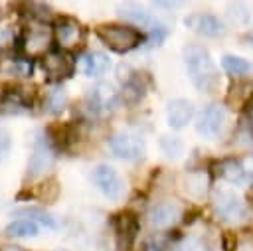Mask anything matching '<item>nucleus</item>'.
<instances>
[{
  "label": "nucleus",
  "instance_id": "21",
  "mask_svg": "<svg viewBox=\"0 0 253 251\" xmlns=\"http://www.w3.org/2000/svg\"><path fill=\"white\" fill-rule=\"evenodd\" d=\"M4 233L8 237H34L38 235V223L34 219H14L6 225Z\"/></svg>",
  "mask_w": 253,
  "mask_h": 251
},
{
  "label": "nucleus",
  "instance_id": "30",
  "mask_svg": "<svg viewBox=\"0 0 253 251\" xmlns=\"http://www.w3.org/2000/svg\"><path fill=\"white\" fill-rule=\"evenodd\" d=\"M8 148H10V136H8V132L4 128H0V160L4 158Z\"/></svg>",
  "mask_w": 253,
  "mask_h": 251
},
{
  "label": "nucleus",
  "instance_id": "26",
  "mask_svg": "<svg viewBox=\"0 0 253 251\" xmlns=\"http://www.w3.org/2000/svg\"><path fill=\"white\" fill-rule=\"evenodd\" d=\"M160 148H162V152H164L168 158H176V156L182 154L184 144H182V140L176 138V136H162V138H160Z\"/></svg>",
  "mask_w": 253,
  "mask_h": 251
},
{
  "label": "nucleus",
  "instance_id": "2",
  "mask_svg": "<svg viewBox=\"0 0 253 251\" xmlns=\"http://www.w3.org/2000/svg\"><path fill=\"white\" fill-rule=\"evenodd\" d=\"M99 40L117 53H126L134 47H138L144 40V34L132 26L125 24H101L95 28Z\"/></svg>",
  "mask_w": 253,
  "mask_h": 251
},
{
  "label": "nucleus",
  "instance_id": "8",
  "mask_svg": "<svg viewBox=\"0 0 253 251\" xmlns=\"http://www.w3.org/2000/svg\"><path fill=\"white\" fill-rule=\"evenodd\" d=\"M85 105L93 115H105L119 105V93L111 83H97L93 89H89Z\"/></svg>",
  "mask_w": 253,
  "mask_h": 251
},
{
  "label": "nucleus",
  "instance_id": "28",
  "mask_svg": "<svg viewBox=\"0 0 253 251\" xmlns=\"http://www.w3.org/2000/svg\"><path fill=\"white\" fill-rule=\"evenodd\" d=\"M227 14H229L237 24H245V22L249 20V12H247V8H245L243 4H231Z\"/></svg>",
  "mask_w": 253,
  "mask_h": 251
},
{
  "label": "nucleus",
  "instance_id": "15",
  "mask_svg": "<svg viewBox=\"0 0 253 251\" xmlns=\"http://www.w3.org/2000/svg\"><path fill=\"white\" fill-rule=\"evenodd\" d=\"M184 24L200 34V36H206V38H215L219 34H223V24L221 20L215 16V14H210V12H196V14H190L184 18Z\"/></svg>",
  "mask_w": 253,
  "mask_h": 251
},
{
  "label": "nucleus",
  "instance_id": "7",
  "mask_svg": "<svg viewBox=\"0 0 253 251\" xmlns=\"http://www.w3.org/2000/svg\"><path fill=\"white\" fill-rule=\"evenodd\" d=\"M119 14L126 20V22H130V24H134V26H142V28H148L150 30V43L154 45H158L164 38H166V28L162 26V24H158L146 10H142L140 6H136V4H123V6H119Z\"/></svg>",
  "mask_w": 253,
  "mask_h": 251
},
{
  "label": "nucleus",
  "instance_id": "14",
  "mask_svg": "<svg viewBox=\"0 0 253 251\" xmlns=\"http://www.w3.org/2000/svg\"><path fill=\"white\" fill-rule=\"evenodd\" d=\"M223 121H225V111L221 105H215V103H210L206 105L200 115H198V123H196V128L202 136L206 138H213L219 134L221 126H223Z\"/></svg>",
  "mask_w": 253,
  "mask_h": 251
},
{
  "label": "nucleus",
  "instance_id": "12",
  "mask_svg": "<svg viewBox=\"0 0 253 251\" xmlns=\"http://www.w3.org/2000/svg\"><path fill=\"white\" fill-rule=\"evenodd\" d=\"M109 148L113 150L115 156L123 160H138L144 156V144L138 136L126 134V132H117L109 136Z\"/></svg>",
  "mask_w": 253,
  "mask_h": 251
},
{
  "label": "nucleus",
  "instance_id": "36",
  "mask_svg": "<svg viewBox=\"0 0 253 251\" xmlns=\"http://www.w3.org/2000/svg\"><path fill=\"white\" fill-rule=\"evenodd\" d=\"M55 251H65V249H55Z\"/></svg>",
  "mask_w": 253,
  "mask_h": 251
},
{
  "label": "nucleus",
  "instance_id": "20",
  "mask_svg": "<svg viewBox=\"0 0 253 251\" xmlns=\"http://www.w3.org/2000/svg\"><path fill=\"white\" fill-rule=\"evenodd\" d=\"M0 73L10 75V77H22L32 73V63L28 59L10 55V57H0Z\"/></svg>",
  "mask_w": 253,
  "mask_h": 251
},
{
  "label": "nucleus",
  "instance_id": "33",
  "mask_svg": "<svg viewBox=\"0 0 253 251\" xmlns=\"http://www.w3.org/2000/svg\"><path fill=\"white\" fill-rule=\"evenodd\" d=\"M247 42L253 45V30H249V32H247Z\"/></svg>",
  "mask_w": 253,
  "mask_h": 251
},
{
  "label": "nucleus",
  "instance_id": "34",
  "mask_svg": "<svg viewBox=\"0 0 253 251\" xmlns=\"http://www.w3.org/2000/svg\"><path fill=\"white\" fill-rule=\"evenodd\" d=\"M2 103H4V87L0 85V105H2Z\"/></svg>",
  "mask_w": 253,
  "mask_h": 251
},
{
  "label": "nucleus",
  "instance_id": "32",
  "mask_svg": "<svg viewBox=\"0 0 253 251\" xmlns=\"http://www.w3.org/2000/svg\"><path fill=\"white\" fill-rule=\"evenodd\" d=\"M0 251H24V249L18 245H4V247H0Z\"/></svg>",
  "mask_w": 253,
  "mask_h": 251
},
{
  "label": "nucleus",
  "instance_id": "6",
  "mask_svg": "<svg viewBox=\"0 0 253 251\" xmlns=\"http://www.w3.org/2000/svg\"><path fill=\"white\" fill-rule=\"evenodd\" d=\"M42 67H43V73L49 81H61V79H67L69 75H73L75 57L71 51L57 47V49H51L49 53H45L42 57Z\"/></svg>",
  "mask_w": 253,
  "mask_h": 251
},
{
  "label": "nucleus",
  "instance_id": "10",
  "mask_svg": "<svg viewBox=\"0 0 253 251\" xmlns=\"http://www.w3.org/2000/svg\"><path fill=\"white\" fill-rule=\"evenodd\" d=\"M213 209L225 221H239L245 217V204L235 192L219 190L213 196Z\"/></svg>",
  "mask_w": 253,
  "mask_h": 251
},
{
  "label": "nucleus",
  "instance_id": "31",
  "mask_svg": "<svg viewBox=\"0 0 253 251\" xmlns=\"http://www.w3.org/2000/svg\"><path fill=\"white\" fill-rule=\"evenodd\" d=\"M235 251H253V237H243V239H239Z\"/></svg>",
  "mask_w": 253,
  "mask_h": 251
},
{
  "label": "nucleus",
  "instance_id": "24",
  "mask_svg": "<svg viewBox=\"0 0 253 251\" xmlns=\"http://www.w3.org/2000/svg\"><path fill=\"white\" fill-rule=\"evenodd\" d=\"M65 101H67L65 91H63V89H59V87H55V89L47 91L45 101H43V107H45V111H47V113H53V115H55V113H61V111H63Z\"/></svg>",
  "mask_w": 253,
  "mask_h": 251
},
{
  "label": "nucleus",
  "instance_id": "1",
  "mask_svg": "<svg viewBox=\"0 0 253 251\" xmlns=\"http://www.w3.org/2000/svg\"><path fill=\"white\" fill-rule=\"evenodd\" d=\"M184 63L188 69V75L192 83L200 91H211L217 83V71L215 65L208 53L206 47L202 45H186L184 47Z\"/></svg>",
  "mask_w": 253,
  "mask_h": 251
},
{
  "label": "nucleus",
  "instance_id": "23",
  "mask_svg": "<svg viewBox=\"0 0 253 251\" xmlns=\"http://www.w3.org/2000/svg\"><path fill=\"white\" fill-rule=\"evenodd\" d=\"M142 95H144L142 77L136 73V75H132V77L126 79V83H125V87H123V97H125L128 103H136Z\"/></svg>",
  "mask_w": 253,
  "mask_h": 251
},
{
  "label": "nucleus",
  "instance_id": "5",
  "mask_svg": "<svg viewBox=\"0 0 253 251\" xmlns=\"http://www.w3.org/2000/svg\"><path fill=\"white\" fill-rule=\"evenodd\" d=\"M53 38H55L59 49L71 51L83 43L85 28L71 16H59L53 22Z\"/></svg>",
  "mask_w": 253,
  "mask_h": 251
},
{
  "label": "nucleus",
  "instance_id": "29",
  "mask_svg": "<svg viewBox=\"0 0 253 251\" xmlns=\"http://www.w3.org/2000/svg\"><path fill=\"white\" fill-rule=\"evenodd\" d=\"M176 251H206V247H204V243H202L200 239L190 237V239H184V241L176 247Z\"/></svg>",
  "mask_w": 253,
  "mask_h": 251
},
{
  "label": "nucleus",
  "instance_id": "25",
  "mask_svg": "<svg viewBox=\"0 0 253 251\" xmlns=\"http://www.w3.org/2000/svg\"><path fill=\"white\" fill-rule=\"evenodd\" d=\"M22 8L24 10H28L26 12V16H30L34 22H43L45 24V20L51 16V8L47 6V4H40V2H26V4H22Z\"/></svg>",
  "mask_w": 253,
  "mask_h": 251
},
{
  "label": "nucleus",
  "instance_id": "27",
  "mask_svg": "<svg viewBox=\"0 0 253 251\" xmlns=\"http://www.w3.org/2000/svg\"><path fill=\"white\" fill-rule=\"evenodd\" d=\"M20 213L28 215V217H30V219H34V221H40L42 225H45V227H49V229H55V227H57L55 219H53L49 213L42 211V209H36V208H32V209H22Z\"/></svg>",
  "mask_w": 253,
  "mask_h": 251
},
{
  "label": "nucleus",
  "instance_id": "19",
  "mask_svg": "<svg viewBox=\"0 0 253 251\" xmlns=\"http://www.w3.org/2000/svg\"><path fill=\"white\" fill-rule=\"evenodd\" d=\"M79 65H81V71L87 77H97V75H103L109 69L111 61L103 51H87V53L81 55Z\"/></svg>",
  "mask_w": 253,
  "mask_h": 251
},
{
  "label": "nucleus",
  "instance_id": "9",
  "mask_svg": "<svg viewBox=\"0 0 253 251\" xmlns=\"http://www.w3.org/2000/svg\"><path fill=\"white\" fill-rule=\"evenodd\" d=\"M95 186L109 198V200H121L123 194H125V182L123 178L117 174V170H113L111 166L107 164H99L93 168V174H91Z\"/></svg>",
  "mask_w": 253,
  "mask_h": 251
},
{
  "label": "nucleus",
  "instance_id": "17",
  "mask_svg": "<svg viewBox=\"0 0 253 251\" xmlns=\"http://www.w3.org/2000/svg\"><path fill=\"white\" fill-rule=\"evenodd\" d=\"M194 115V107L188 99H172L166 105V117L168 125L172 128H184Z\"/></svg>",
  "mask_w": 253,
  "mask_h": 251
},
{
  "label": "nucleus",
  "instance_id": "22",
  "mask_svg": "<svg viewBox=\"0 0 253 251\" xmlns=\"http://www.w3.org/2000/svg\"><path fill=\"white\" fill-rule=\"evenodd\" d=\"M221 65L231 75H245V73H249L253 69V63L247 61L245 57H239V55H223L221 57Z\"/></svg>",
  "mask_w": 253,
  "mask_h": 251
},
{
  "label": "nucleus",
  "instance_id": "18",
  "mask_svg": "<svg viewBox=\"0 0 253 251\" xmlns=\"http://www.w3.org/2000/svg\"><path fill=\"white\" fill-rule=\"evenodd\" d=\"M47 138L51 142V146L65 150L69 148L75 140H77V128L71 123H63V125H51L47 128Z\"/></svg>",
  "mask_w": 253,
  "mask_h": 251
},
{
  "label": "nucleus",
  "instance_id": "16",
  "mask_svg": "<svg viewBox=\"0 0 253 251\" xmlns=\"http://www.w3.org/2000/svg\"><path fill=\"white\" fill-rule=\"evenodd\" d=\"M115 231L125 247H130L138 233V217L132 211H121L115 215Z\"/></svg>",
  "mask_w": 253,
  "mask_h": 251
},
{
  "label": "nucleus",
  "instance_id": "11",
  "mask_svg": "<svg viewBox=\"0 0 253 251\" xmlns=\"http://www.w3.org/2000/svg\"><path fill=\"white\" fill-rule=\"evenodd\" d=\"M182 215V208L178 202H172V200H162V202H156L148 208V223L154 227V229H168L172 227Z\"/></svg>",
  "mask_w": 253,
  "mask_h": 251
},
{
  "label": "nucleus",
  "instance_id": "4",
  "mask_svg": "<svg viewBox=\"0 0 253 251\" xmlns=\"http://www.w3.org/2000/svg\"><path fill=\"white\" fill-rule=\"evenodd\" d=\"M53 146L49 142V138L43 132H38L34 142H32V152L28 158V176L30 178H38L43 176L51 164H53Z\"/></svg>",
  "mask_w": 253,
  "mask_h": 251
},
{
  "label": "nucleus",
  "instance_id": "13",
  "mask_svg": "<svg viewBox=\"0 0 253 251\" xmlns=\"http://www.w3.org/2000/svg\"><path fill=\"white\" fill-rule=\"evenodd\" d=\"M217 174L233 184H241V182H251L253 180V158H229V160H221L217 166Z\"/></svg>",
  "mask_w": 253,
  "mask_h": 251
},
{
  "label": "nucleus",
  "instance_id": "3",
  "mask_svg": "<svg viewBox=\"0 0 253 251\" xmlns=\"http://www.w3.org/2000/svg\"><path fill=\"white\" fill-rule=\"evenodd\" d=\"M51 38H53V28H49L47 24L43 22H34L32 26H28L20 38H18V43H20V51L26 55V57H43L45 53H49V45H51Z\"/></svg>",
  "mask_w": 253,
  "mask_h": 251
},
{
  "label": "nucleus",
  "instance_id": "35",
  "mask_svg": "<svg viewBox=\"0 0 253 251\" xmlns=\"http://www.w3.org/2000/svg\"><path fill=\"white\" fill-rule=\"evenodd\" d=\"M249 202H251V206H253V190L249 192Z\"/></svg>",
  "mask_w": 253,
  "mask_h": 251
}]
</instances>
